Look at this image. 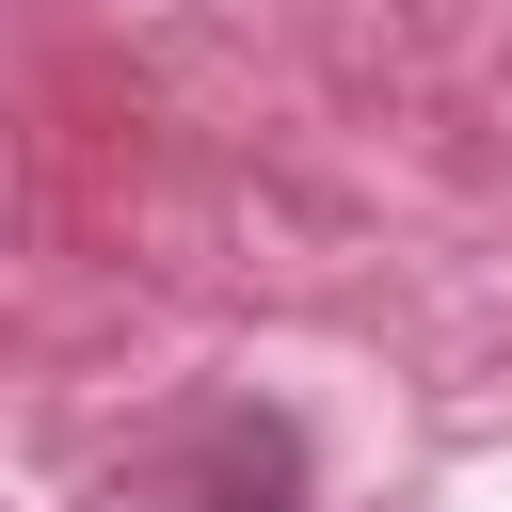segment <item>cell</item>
<instances>
[]
</instances>
